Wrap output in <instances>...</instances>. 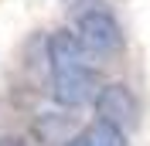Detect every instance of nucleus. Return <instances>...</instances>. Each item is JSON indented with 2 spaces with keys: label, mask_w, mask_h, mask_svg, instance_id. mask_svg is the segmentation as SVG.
<instances>
[{
  "label": "nucleus",
  "mask_w": 150,
  "mask_h": 146,
  "mask_svg": "<svg viewBox=\"0 0 150 146\" xmlns=\"http://www.w3.org/2000/svg\"><path fill=\"white\" fill-rule=\"evenodd\" d=\"M99 72L89 61L68 65V68H55L51 72V102L62 109H82L96 99L99 92Z\"/></svg>",
  "instance_id": "1"
},
{
  "label": "nucleus",
  "mask_w": 150,
  "mask_h": 146,
  "mask_svg": "<svg viewBox=\"0 0 150 146\" xmlns=\"http://www.w3.org/2000/svg\"><path fill=\"white\" fill-rule=\"evenodd\" d=\"M75 34L82 37V44L89 48V55H112V51L123 48V27H120V20L112 17L109 10H103V7L79 14Z\"/></svg>",
  "instance_id": "2"
},
{
  "label": "nucleus",
  "mask_w": 150,
  "mask_h": 146,
  "mask_svg": "<svg viewBox=\"0 0 150 146\" xmlns=\"http://www.w3.org/2000/svg\"><path fill=\"white\" fill-rule=\"evenodd\" d=\"M92 105H96V116L99 119H106V122H112V126H120V129H133L137 119H140L137 95L130 92V85H123V82L99 85Z\"/></svg>",
  "instance_id": "3"
},
{
  "label": "nucleus",
  "mask_w": 150,
  "mask_h": 146,
  "mask_svg": "<svg viewBox=\"0 0 150 146\" xmlns=\"http://www.w3.org/2000/svg\"><path fill=\"white\" fill-rule=\"evenodd\" d=\"M48 65H51V72L55 68H68V65H82L89 61V48L82 44V37L75 34V31H55V34L48 37Z\"/></svg>",
  "instance_id": "4"
},
{
  "label": "nucleus",
  "mask_w": 150,
  "mask_h": 146,
  "mask_svg": "<svg viewBox=\"0 0 150 146\" xmlns=\"http://www.w3.org/2000/svg\"><path fill=\"white\" fill-rule=\"evenodd\" d=\"M62 146H126V129H120V126H112V122L96 116V122L72 133Z\"/></svg>",
  "instance_id": "5"
},
{
  "label": "nucleus",
  "mask_w": 150,
  "mask_h": 146,
  "mask_svg": "<svg viewBox=\"0 0 150 146\" xmlns=\"http://www.w3.org/2000/svg\"><path fill=\"white\" fill-rule=\"evenodd\" d=\"M72 133H75L72 119L62 116V112H45V116H38L34 126H31V136H34L38 143H45V146H62Z\"/></svg>",
  "instance_id": "6"
},
{
  "label": "nucleus",
  "mask_w": 150,
  "mask_h": 146,
  "mask_svg": "<svg viewBox=\"0 0 150 146\" xmlns=\"http://www.w3.org/2000/svg\"><path fill=\"white\" fill-rule=\"evenodd\" d=\"M0 146H28L24 136H0Z\"/></svg>",
  "instance_id": "7"
}]
</instances>
